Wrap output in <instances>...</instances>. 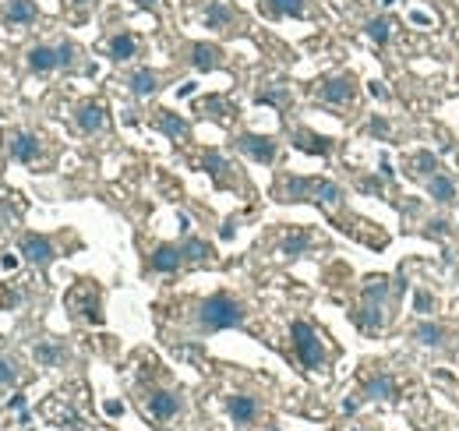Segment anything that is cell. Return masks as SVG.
Wrapping results in <instances>:
<instances>
[{
  "mask_svg": "<svg viewBox=\"0 0 459 431\" xmlns=\"http://www.w3.org/2000/svg\"><path fill=\"white\" fill-rule=\"evenodd\" d=\"M244 319H248L244 304H241L233 294H226V290H219V294L205 297V301H201V308H198V329H201V332L237 329V325H244Z\"/></svg>",
  "mask_w": 459,
  "mask_h": 431,
  "instance_id": "cell-1",
  "label": "cell"
},
{
  "mask_svg": "<svg viewBox=\"0 0 459 431\" xmlns=\"http://www.w3.org/2000/svg\"><path fill=\"white\" fill-rule=\"evenodd\" d=\"M283 202H318V206H339L343 191L332 181H307V177H286L283 181Z\"/></svg>",
  "mask_w": 459,
  "mask_h": 431,
  "instance_id": "cell-2",
  "label": "cell"
},
{
  "mask_svg": "<svg viewBox=\"0 0 459 431\" xmlns=\"http://www.w3.org/2000/svg\"><path fill=\"white\" fill-rule=\"evenodd\" d=\"M290 336H293V350H297V361L304 364V368H322L325 364V343L318 339V332L311 329L307 322H293L290 329Z\"/></svg>",
  "mask_w": 459,
  "mask_h": 431,
  "instance_id": "cell-3",
  "label": "cell"
},
{
  "mask_svg": "<svg viewBox=\"0 0 459 431\" xmlns=\"http://www.w3.org/2000/svg\"><path fill=\"white\" fill-rule=\"evenodd\" d=\"M237 149H241L248 159H255V163H273L275 156H279L275 138H269V134H251V131L237 138Z\"/></svg>",
  "mask_w": 459,
  "mask_h": 431,
  "instance_id": "cell-4",
  "label": "cell"
},
{
  "mask_svg": "<svg viewBox=\"0 0 459 431\" xmlns=\"http://www.w3.org/2000/svg\"><path fill=\"white\" fill-rule=\"evenodd\" d=\"M354 92H357V85H354V78H350V75H339V78H329V82H322V85H318V100H322V103H329V107H343V103H350V100H354Z\"/></svg>",
  "mask_w": 459,
  "mask_h": 431,
  "instance_id": "cell-5",
  "label": "cell"
},
{
  "mask_svg": "<svg viewBox=\"0 0 459 431\" xmlns=\"http://www.w3.org/2000/svg\"><path fill=\"white\" fill-rule=\"evenodd\" d=\"M25 64H28L36 75H50V71L64 68V53H60V46H32V50L25 53Z\"/></svg>",
  "mask_w": 459,
  "mask_h": 431,
  "instance_id": "cell-6",
  "label": "cell"
},
{
  "mask_svg": "<svg viewBox=\"0 0 459 431\" xmlns=\"http://www.w3.org/2000/svg\"><path fill=\"white\" fill-rule=\"evenodd\" d=\"M21 255H25L32 265H39V269H46V265L57 258L53 244H50L43 233H25V237H21Z\"/></svg>",
  "mask_w": 459,
  "mask_h": 431,
  "instance_id": "cell-7",
  "label": "cell"
},
{
  "mask_svg": "<svg viewBox=\"0 0 459 431\" xmlns=\"http://www.w3.org/2000/svg\"><path fill=\"white\" fill-rule=\"evenodd\" d=\"M75 124H78L85 134L102 131V127H106V107H102V103H82V107L75 110Z\"/></svg>",
  "mask_w": 459,
  "mask_h": 431,
  "instance_id": "cell-8",
  "label": "cell"
},
{
  "mask_svg": "<svg viewBox=\"0 0 459 431\" xmlns=\"http://www.w3.org/2000/svg\"><path fill=\"white\" fill-rule=\"evenodd\" d=\"M191 64H194V71H216L223 64V50L212 46V43H194L191 46Z\"/></svg>",
  "mask_w": 459,
  "mask_h": 431,
  "instance_id": "cell-9",
  "label": "cell"
},
{
  "mask_svg": "<svg viewBox=\"0 0 459 431\" xmlns=\"http://www.w3.org/2000/svg\"><path fill=\"white\" fill-rule=\"evenodd\" d=\"M293 145L300 149V152H311V156H329L332 152V138H325V134H315V131H293Z\"/></svg>",
  "mask_w": 459,
  "mask_h": 431,
  "instance_id": "cell-10",
  "label": "cell"
},
{
  "mask_svg": "<svg viewBox=\"0 0 459 431\" xmlns=\"http://www.w3.org/2000/svg\"><path fill=\"white\" fill-rule=\"evenodd\" d=\"M36 18H39L36 0H7V7H4V21L7 25H32Z\"/></svg>",
  "mask_w": 459,
  "mask_h": 431,
  "instance_id": "cell-11",
  "label": "cell"
},
{
  "mask_svg": "<svg viewBox=\"0 0 459 431\" xmlns=\"http://www.w3.org/2000/svg\"><path fill=\"white\" fill-rule=\"evenodd\" d=\"M7 149H11V159H18V163H32V159L39 156V138H32V134L18 131V134H11Z\"/></svg>",
  "mask_w": 459,
  "mask_h": 431,
  "instance_id": "cell-12",
  "label": "cell"
},
{
  "mask_svg": "<svg viewBox=\"0 0 459 431\" xmlns=\"http://www.w3.org/2000/svg\"><path fill=\"white\" fill-rule=\"evenodd\" d=\"M145 407H149V414H152L156 421H170V417H177V410H181V400H177L174 393H152Z\"/></svg>",
  "mask_w": 459,
  "mask_h": 431,
  "instance_id": "cell-13",
  "label": "cell"
},
{
  "mask_svg": "<svg viewBox=\"0 0 459 431\" xmlns=\"http://www.w3.org/2000/svg\"><path fill=\"white\" fill-rule=\"evenodd\" d=\"M226 410H230V417L237 425H251L258 417V400L255 396H230L226 400Z\"/></svg>",
  "mask_w": 459,
  "mask_h": 431,
  "instance_id": "cell-14",
  "label": "cell"
},
{
  "mask_svg": "<svg viewBox=\"0 0 459 431\" xmlns=\"http://www.w3.org/2000/svg\"><path fill=\"white\" fill-rule=\"evenodd\" d=\"M156 127L167 134V138H174V142H181V138H187V120H184L181 113H174V110H159L156 113Z\"/></svg>",
  "mask_w": 459,
  "mask_h": 431,
  "instance_id": "cell-15",
  "label": "cell"
},
{
  "mask_svg": "<svg viewBox=\"0 0 459 431\" xmlns=\"http://www.w3.org/2000/svg\"><path fill=\"white\" fill-rule=\"evenodd\" d=\"M181 258H184L181 248L159 244V248L152 251V269H156V272H177V269H181Z\"/></svg>",
  "mask_w": 459,
  "mask_h": 431,
  "instance_id": "cell-16",
  "label": "cell"
},
{
  "mask_svg": "<svg viewBox=\"0 0 459 431\" xmlns=\"http://www.w3.org/2000/svg\"><path fill=\"white\" fill-rule=\"evenodd\" d=\"M127 85H131V92H134L138 100H145V96H152V92L159 89V75H156L152 68H138Z\"/></svg>",
  "mask_w": 459,
  "mask_h": 431,
  "instance_id": "cell-17",
  "label": "cell"
},
{
  "mask_svg": "<svg viewBox=\"0 0 459 431\" xmlns=\"http://www.w3.org/2000/svg\"><path fill=\"white\" fill-rule=\"evenodd\" d=\"M428 195H431L435 202H442V206H453V202H456V184H453V177H445V174L428 177Z\"/></svg>",
  "mask_w": 459,
  "mask_h": 431,
  "instance_id": "cell-18",
  "label": "cell"
},
{
  "mask_svg": "<svg viewBox=\"0 0 459 431\" xmlns=\"http://www.w3.org/2000/svg\"><path fill=\"white\" fill-rule=\"evenodd\" d=\"M265 14H273V18H304L307 0H265Z\"/></svg>",
  "mask_w": 459,
  "mask_h": 431,
  "instance_id": "cell-19",
  "label": "cell"
},
{
  "mask_svg": "<svg viewBox=\"0 0 459 431\" xmlns=\"http://www.w3.org/2000/svg\"><path fill=\"white\" fill-rule=\"evenodd\" d=\"M134 53H138V39H134L131 32L110 36V57H113V60H131Z\"/></svg>",
  "mask_w": 459,
  "mask_h": 431,
  "instance_id": "cell-20",
  "label": "cell"
},
{
  "mask_svg": "<svg viewBox=\"0 0 459 431\" xmlns=\"http://www.w3.org/2000/svg\"><path fill=\"white\" fill-rule=\"evenodd\" d=\"M364 396L367 400H392L396 396V382L389 375H371L364 382Z\"/></svg>",
  "mask_w": 459,
  "mask_h": 431,
  "instance_id": "cell-21",
  "label": "cell"
},
{
  "mask_svg": "<svg viewBox=\"0 0 459 431\" xmlns=\"http://www.w3.org/2000/svg\"><path fill=\"white\" fill-rule=\"evenodd\" d=\"M354 322L361 325L364 332H378L385 325V308L381 304H364L361 312H354Z\"/></svg>",
  "mask_w": 459,
  "mask_h": 431,
  "instance_id": "cell-22",
  "label": "cell"
},
{
  "mask_svg": "<svg viewBox=\"0 0 459 431\" xmlns=\"http://www.w3.org/2000/svg\"><path fill=\"white\" fill-rule=\"evenodd\" d=\"M230 21H233L230 4H226V0H212L209 11H205V25H209V28H226Z\"/></svg>",
  "mask_w": 459,
  "mask_h": 431,
  "instance_id": "cell-23",
  "label": "cell"
},
{
  "mask_svg": "<svg viewBox=\"0 0 459 431\" xmlns=\"http://www.w3.org/2000/svg\"><path fill=\"white\" fill-rule=\"evenodd\" d=\"M413 339H421L424 346H442L445 343V329L438 322H417L413 325Z\"/></svg>",
  "mask_w": 459,
  "mask_h": 431,
  "instance_id": "cell-24",
  "label": "cell"
},
{
  "mask_svg": "<svg viewBox=\"0 0 459 431\" xmlns=\"http://www.w3.org/2000/svg\"><path fill=\"white\" fill-rule=\"evenodd\" d=\"M385 297H389V280H385V276H367L364 304H381V308H385Z\"/></svg>",
  "mask_w": 459,
  "mask_h": 431,
  "instance_id": "cell-25",
  "label": "cell"
},
{
  "mask_svg": "<svg viewBox=\"0 0 459 431\" xmlns=\"http://www.w3.org/2000/svg\"><path fill=\"white\" fill-rule=\"evenodd\" d=\"M364 32H367V39H371V43H378V46H381V43H389V39H392V21H389L385 14H381V18H371V21L364 25Z\"/></svg>",
  "mask_w": 459,
  "mask_h": 431,
  "instance_id": "cell-26",
  "label": "cell"
},
{
  "mask_svg": "<svg viewBox=\"0 0 459 431\" xmlns=\"http://www.w3.org/2000/svg\"><path fill=\"white\" fill-rule=\"evenodd\" d=\"M181 251H184V258H191V262H205V258L212 255V248H209L205 240H198V237H187L181 244Z\"/></svg>",
  "mask_w": 459,
  "mask_h": 431,
  "instance_id": "cell-27",
  "label": "cell"
},
{
  "mask_svg": "<svg viewBox=\"0 0 459 431\" xmlns=\"http://www.w3.org/2000/svg\"><path fill=\"white\" fill-rule=\"evenodd\" d=\"M311 248V237L307 233H290L286 240H283V255L286 258H297V255H304Z\"/></svg>",
  "mask_w": 459,
  "mask_h": 431,
  "instance_id": "cell-28",
  "label": "cell"
},
{
  "mask_svg": "<svg viewBox=\"0 0 459 431\" xmlns=\"http://www.w3.org/2000/svg\"><path fill=\"white\" fill-rule=\"evenodd\" d=\"M413 166H417V174L428 181V177L438 174V156H435V152H417V156H413Z\"/></svg>",
  "mask_w": 459,
  "mask_h": 431,
  "instance_id": "cell-29",
  "label": "cell"
},
{
  "mask_svg": "<svg viewBox=\"0 0 459 431\" xmlns=\"http://www.w3.org/2000/svg\"><path fill=\"white\" fill-rule=\"evenodd\" d=\"M36 361H39L43 368H53V364L60 361V346H53V343H39V346H36Z\"/></svg>",
  "mask_w": 459,
  "mask_h": 431,
  "instance_id": "cell-30",
  "label": "cell"
},
{
  "mask_svg": "<svg viewBox=\"0 0 459 431\" xmlns=\"http://www.w3.org/2000/svg\"><path fill=\"white\" fill-rule=\"evenodd\" d=\"M413 312L431 315V312H435V294H431V290H413Z\"/></svg>",
  "mask_w": 459,
  "mask_h": 431,
  "instance_id": "cell-31",
  "label": "cell"
},
{
  "mask_svg": "<svg viewBox=\"0 0 459 431\" xmlns=\"http://www.w3.org/2000/svg\"><path fill=\"white\" fill-rule=\"evenodd\" d=\"M258 103H262V107H283V103H286V89H283V85L262 89V92H258Z\"/></svg>",
  "mask_w": 459,
  "mask_h": 431,
  "instance_id": "cell-32",
  "label": "cell"
},
{
  "mask_svg": "<svg viewBox=\"0 0 459 431\" xmlns=\"http://www.w3.org/2000/svg\"><path fill=\"white\" fill-rule=\"evenodd\" d=\"M205 170H209L212 177H223L230 166H226V159H223L219 152H205Z\"/></svg>",
  "mask_w": 459,
  "mask_h": 431,
  "instance_id": "cell-33",
  "label": "cell"
},
{
  "mask_svg": "<svg viewBox=\"0 0 459 431\" xmlns=\"http://www.w3.org/2000/svg\"><path fill=\"white\" fill-rule=\"evenodd\" d=\"M14 382H18V371H14V364L0 361V385H14Z\"/></svg>",
  "mask_w": 459,
  "mask_h": 431,
  "instance_id": "cell-34",
  "label": "cell"
},
{
  "mask_svg": "<svg viewBox=\"0 0 459 431\" xmlns=\"http://www.w3.org/2000/svg\"><path fill=\"white\" fill-rule=\"evenodd\" d=\"M367 131H371V134H378V138H385V134H389V120H381V117H374V120L367 124Z\"/></svg>",
  "mask_w": 459,
  "mask_h": 431,
  "instance_id": "cell-35",
  "label": "cell"
},
{
  "mask_svg": "<svg viewBox=\"0 0 459 431\" xmlns=\"http://www.w3.org/2000/svg\"><path fill=\"white\" fill-rule=\"evenodd\" d=\"M410 21H413V25H424V28H428V25H431V14H424V11H410Z\"/></svg>",
  "mask_w": 459,
  "mask_h": 431,
  "instance_id": "cell-36",
  "label": "cell"
},
{
  "mask_svg": "<svg viewBox=\"0 0 459 431\" xmlns=\"http://www.w3.org/2000/svg\"><path fill=\"white\" fill-rule=\"evenodd\" d=\"M367 92H371V96H374V100H385V96H389V92H385V85H381V82H371V85H367Z\"/></svg>",
  "mask_w": 459,
  "mask_h": 431,
  "instance_id": "cell-37",
  "label": "cell"
},
{
  "mask_svg": "<svg viewBox=\"0 0 459 431\" xmlns=\"http://www.w3.org/2000/svg\"><path fill=\"white\" fill-rule=\"evenodd\" d=\"M381 177H385V181H392V177H396V174H392V163H389V159H381Z\"/></svg>",
  "mask_w": 459,
  "mask_h": 431,
  "instance_id": "cell-38",
  "label": "cell"
},
{
  "mask_svg": "<svg viewBox=\"0 0 459 431\" xmlns=\"http://www.w3.org/2000/svg\"><path fill=\"white\" fill-rule=\"evenodd\" d=\"M120 410H124V407H120V403H117V400H110V403H106V414H110V417H117V414H120Z\"/></svg>",
  "mask_w": 459,
  "mask_h": 431,
  "instance_id": "cell-39",
  "label": "cell"
},
{
  "mask_svg": "<svg viewBox=\"0 0 459 431\" xmlns=\"http://www.w3.org/2000/svg\"><path fill=\"white\" fill-rule=\"evenodd\" d=\"M194 92V82H184L181 89H177V96H191Z\"/></svg>",
  "mask_w": 459,
  "mask_h": 431,
  "instance_id": "cell-40",
  "label": "cell"
},
{
  "mask_svg": "<svg viewBox=\"0 0 459 431\" xmlns=\"http://www.w3.org/2000/svg\"><path fill=\"white\" fill-rule=\"evenodd\" d=\"M134 4H138V7H156L159 0H134Z\"/></svg>",
  "mask_w": 459,
  "mask_h": 431,
  "instance_id": "cell-41",
  "label": "cell"
},
{
  "mask_svg": "<svg viewBox=\"0 0 459 431\" xmlns=\"http://www.w3.org/2000/svg\"><path fill=\"white\" fill-rule=\"evenodd\" d=\"M357 431H361V428H357Z\"/></svg>",
  "mask_w": 459,
  "mask_h": 431,
  "instance_id": "cell-42",
  "label": "cell"
}]
</instances>
